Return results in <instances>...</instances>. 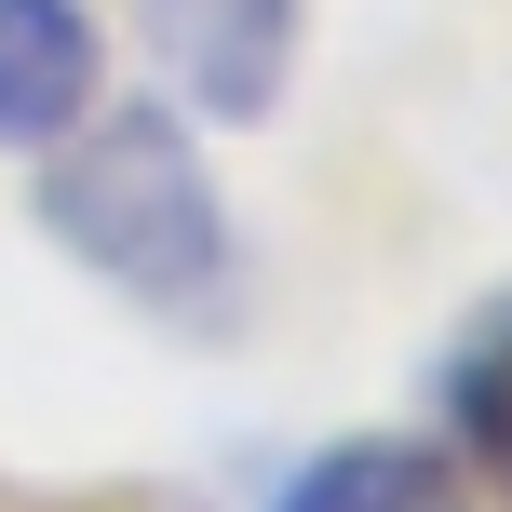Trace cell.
Here are the masks:
<instances>
[{"label":"cell","mask_w":512,"mask_h":512,"mask_svg":"<svg viewBox=\"0 0 512 512\" xmlns=\"http://www.w3.org/2000/svg\"><path fill=\"white\" fill-rule=\"evenodd\" d=\"M41 230L162 324L230 310V203H216L203 149H189V108H149V95L81 108L41 149Z\"/></svg>","instance_id":"6da1fadb"},{"label":"cell","mask_w":512,"mask_h":512,"mask_svg":"<svg viewBox=\"0 0 512 512\" xmlns=\"http://www.w3.org/2000/svg\"><path fill=\"white\" fill-rule=\"evenodd\" d=\"M149 54L203 122H270L297 68V0H149Z\"/></svg>","instance_id":"7a4b0ae2"},{"label":"cell","mask_w":512,"mask_h":512,"mask_svg":"<svg viewBox=\"0 0 512 512\" xmlns=\"http://www.w3.org/2000/svg\"><path fill=\"white\" fill-rule=\"evenodd\" d=\"M95 108V14L81 0H0V149H54Z\"/></svg>","instance_id":"3957f363"},{"label":"cell","mask_w":512,"mask_h":512,"mask_svg":"<svg viewBox=\"0 0 512 512\" xmlns=\"http://www.w3.org/2000/svg\"><path fill=\"white\" fill-rule=\"evenodd\" d=\"M270 512H472V499L432 445H324L310 472H283Z\"/></svg>","instance_id":"277c9868"},{"label":"cell","mask_w":512,"mask_h":512,"mask_svg":"<svg viewBox=\"0 0 512 512\" xmlns=\"http://www.w3.org/2000/svg\"><path fill=\"white\" fill-rule=\"evenodd\" d=\"M432 405H445V432L472 445V459L512 486V297H486L459 337H445V378H432Z\"/></svg>","instance_id":"5b68a950"}]
</instances>
